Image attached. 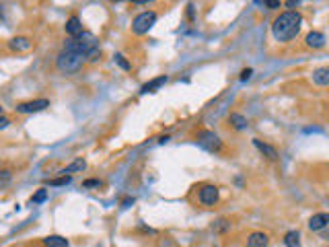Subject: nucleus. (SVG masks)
I'll return each instance as SVG.
<instances>
[{
  "label": "nucleus",
  "instance_id": "1",
  "mask_svg": "<svg viewBox=\"0 0 329 247\" xmlns=\"http://www.w3.org/2000/svg\"><path fill=\"white\" fill-rule=\"evenodd\" d=\"M300 25H303V17L296 10H288L272 23V33L278 41H290L298 35Z\"/></svg>",
  "mask_w": 329,
  "mask_h": 247
},
{
  "label": "nucleus",
  "instance_id": "2",
  "mask_svg": "<svg viewBox=\"0 0 329 247\" xmlns=\"http://www.w3.org/2000/svg\"><path fill=\"white\" fill-rule=\"evenodd\" d=\"M64 50H70V52H78L82 54L89 62H99L101 58V48H99V39L95 37L89 31H82L78 37H70L66 41Z\"/></svg>",
  "mask_w": 329,
  "mask_h": 247
},
{
  "label": "nucleus",
  "instance_id": "3",
  "mask_svg": "<svg viewBox=\"0 0 329 247\" xmlns=\"http://www.w3.org/2000/svg\"><path fill=\"white\" fill-rule=\"evenodd\" d=\"M87 64V58L82 56V54L78 52H70V50H62L58 54V60H56V66H58V70L66 76H72L76 72L82 70V66Z\"/></svg>",
  "mask_w": 329,
  "mask_h": 247
},
{
  "label": "nucleus",
  "instance_id": "4",
  "mask_svg": "<svg viewBox=\"0 0 329 247\" xmlns=\"http://www.w3.org/2000/svg\"><path fill=\"white\" fill-rule=\"evenodd\" d=\"M155 23H157V12H155V10L140 12V15L132 21V31H134L136 35H144V33H148V29H150V27H153Z\"/></svg>",
  "mask_w": 329,
  "mask_h": 247
},
{
  "label": "nucleus",
  "instance_id": "5",
  "mask_svg": "<svg viewBox=\"0 0 329 247\" xmlns=\"http://www.w3.org/2000/svg\"><path fill=\"white\" fill-rule=\"evenodd\" d=\"M198 146H202L204 150H208V153H220L222 150V140L218 138V136L210 130H204L198 134V138H196Z\"/></svg>",
  "mask_w": 329,
  "mask_h": 247
},
{
  "label": "nucleus",
  "instance_id": "6",
  "mask_svg": "<svg viewBox=\"0 0 329 247\" xmlns=\"http://www.w3.org/2000/svg\"><path fill=\"white\" fill-rule=\"evenodd\" d=\"M46 107H50L48 99H33V101L19 103L15 109H17V114H37V112H44Z\"/></svg>",
  "mask_w": 329,
  "mask_h": 247
},
{
  "label": "nucleus",
  "instance_id": "7",
  "mask_svg": "<svg viewBox=\"0 0 329 247\" xmlns=\"http://www.w3.org/2000/svg\"><path fill=\"white\" fill-rule=\"evenodd\" d=\"M198 200L204 206H214L218 202V187L216 185H202L198 191Z\"/></svg>",
  "mask_w": 329,
  "mask_h": 247
},
{
  "label": "nucleus",
  "instance_id": "8",
  "mask_svg": "<svg viewBox=\"0 0 329 247\" xmlns=\"http://www.w3.org/2000/svg\"><path fill=\"white\" fill-rule=\"evenodd\" d=\"M329 227V212H319V214H313L309 218V229L311 231H323Z\"/></svg>",
  "mask_w": 329,
  "mask_h": 247
},
{
  "label": "nucleus",
  "instance_id": "9",
  "mask_svg": "<svg viewBox=\"0 0 329 247\" xmlns=\"http://www.w3.org/2000/svg\"><path fill=\"white\" fill-rule=\"evenodd\" d=\"M169 82V76H157V78H153V80H148L146 85H142V89H140V95H146V93H157L161 87H164Z\"/></svg>",
  "mask_w": 329,
  "mask_h": 247
},
{
  "label": "nucleus",
  "instance_id": "10",
  "mask_svg": "<svg viewBox=\"0 0 329 247\" xmlns=\"http://www.w3.org/2000/svg\"><path fill=\"white\" fill-rule=\"evenodd\" d=\"M253 146L259 150V153H262L264 157H268L270 161H278V150L276 148H274V146H270V144H266V142H262V140H259V138H253Z\"/></svg>",
  "mask_w": 329,
  "mask_h": 247
},
{
  "label": "nucleus",
  "instance_id": "11",
  "mask_svg": "<svg viewBox=\"0 0 329 247\" xmlns=\"http://www.w3.org/2000/svg\"><path fill=\"white\" fill-rule=\"evenodd\" d=\"M270 237L262 231H253L249 237H247V247H268Z\"/></svg>",
  "mask_w": 329,
  "mask_h": 247
},
{
  "label": "nucleus",
  "instance_id": "12",
  "mask_svg": "<svg viewBox=\"0 0 329 247\" xmlns=\"http://www.w3.org/2000/svg\"><path fill=\"white\" fill-rule=\"evenodd\" d=\"M313 82L319 87H329V66H321L313 70Z\"/></svg>",
  "mask_w": 329,
  "mask_h": 247
},
{
  "label": "nucleus",
  "instance_id": "13",
  "mask_svg": "<svg viewBox=\"0 0 329 247\" xmlns=\"http://www.w3.org/2000/svg\"><path fill=\"white\" fill-rule=\"evenodd\" d=\"M305 44H307L309 48H313V50H319V48L325 46V35L319 33V31H311V33L305 37Z\"/></svg>",
  "mask_w": 329,
  "mask_h": 247
},
{
  "label": "nucleus",
  "instance_id": "14",
  "mask_svg": "<svg viewBox=\"0 0 329 247\" xmlns=\"http://www.w3.org/2000/svg\"><path fill=\"white\" fill-rule=\"evenodd\" d=\"M8 48L15 50V52H27V50H31V39L29 37H12L8 41Z\"/></svg>",
  "mask_w": 329,
  "mask_h": 247
},
{
  "label": "nucleus",
  "instance_id": "15",
  "mask_svg": "<svg viewBox=\"0 0 329 247\" xmlns=\"http://www.w3.org/2000/svg\"><path fill=\"white\" fill-rule=\"evenodd\" d=\"M66 33L70 37H78L82 33V21L78 17H70L66 21Z\"/></svg>",
  "mask_w": 329,
  "mask_h": 247
},
{
  "label": "nucleus",
  "instance_id": "16",
  "mask_svg": "<svg viewBox=\"0 0 329 247\" xmlns=\"http://www.w3.org/2000/svg\"><path fill=\"white\" fill-rule=\"evenodd\" d=\"M44 245L46 247H70V241L62 235H48L44 239Z\"/></svg>",
  "mask_w": 329,
  "mask_h": 247
},
{
  "label": "nucleus",
  "instance_id": "17",
  "mask_svg": "<svg viewBox=\"0 0 329 247\" xmlns=\"http://www.w3.org/2000/svg\"><path fill=\"white\" fill-rule=\"evenodd\" d=\"M82 169H87V161L85 159H76V161H72L70 165H68V167H64L60 173L70 175V173H76V171H82Z\"/></svg>",
  "mask_w": 329,
  "mask_h": 247
},
{
  "label": "nucleus",
  "instance_id": "18",
  "mask_svg": "<svg viewBox=\"0 0 329 247\" xmlns=\"http://www.w3.org/2000/svg\"><path fill=\"white\" fill-rule=\"evenodd\" d=\"M228 120H230V124H232V128L239 130V132H243V130L247 128V124H249L243 114H230V118H228Z\"/></svg>",
  "mask_w": 329,
  "mask_h": 247
},
{
  "label": "nucleus",
  "instance_id": "19",
  "mask_svg": "<svg viewBox=\"0 0 329 247\" xmlns=\"http://www.w3.org/2000/svg\"><path fill=\"white\" fill-rule=\"evenodd\" d=\"M284 245L286 247H300V233L298 231H288L284 235Z\"/></svg>",
  "mask_w": 329,
  "mask_h": 247
},
{
  "label": "nucleus",
  "instance_id": "20",
  "mask_svg": "<svg viewBox=\"0 0 329 247\" xmlns=\"http://www.w3.org/2000/svg\"><path fill=\"white\" fill-rule=\"evenodd\" d=\"M46 200H48V189L46 187L37 189V194L31 196V204H41V202H46Z\"/></svg>",
  "mask_w": 329,
  "mask_h": 247
},
{
  "label": "nucleus",
  "instance_id": "21",
  "mask_svg": "<svg viewBox=\"0 0 329 247\" xmlns=\"http://www.w3.org/2000/svg\"><path fill=\"white\" fill-rule=\"evenodd\" d=\"M115 62H117V66L121 68V70H132V64L126 60V56H123V54H115Z\"/></svg>",
  "mask_w": 329,
  "mask_h": 247
},
{
  "label": "nucleus",
  "instance_id": "22",
  "mask_svg": "<svg viewBox=\"0 0 329 247\" xmlns=\"http://www.w3.org/2000/svg\"><path fill=\"white\" fill-rule=\"evenodd\" d=\"M70 180H72L70 175H62V177H56V180H50L48 184H50L52 187H58V185H66V184H70Z\"/></svg>",
  "mask_w": 329,
  "mask_h": 247
},
{
  "label": "nucleus",
  "instance_id": "23",
  "mask_svg": "<svg viewBox=\"0 0 329 247\" xmlns=\"http://www.w3.org/2000/svg\"><path fill=\"white\" fill-rule=\"evenodd\" d=\"M82 187H85V189H91V187H101V180H87V182H82Z\"/></svg>",
  "mask_w": 329,
  "mask_h": 247
},
{
  "label": "nucleus",
  "instance_id": "24",
  "mask_svg": "<svg viewBox=\"0 0 329 247\" xmlns=\"http://www.w3.org/2000/svg\"><path fill=\"white\" fill-rule=\"evenodd\" d=\"M264 6H266V8H270V10H274V8H280V6H282V2H280V0H266Z\"/></svg>",
  "mask_w": 329,
  "mask_h": 247
},
{
  "label": "nucleus",
  "instance_id": "25",
  "mask_svg": "<svg viewBox=\"0 0 329 247\" xmlns=\"http://www.w3.org/2000/svg\"><path fill=\"white\" fill-rule=\"evenodd\" d=\"M228 227H230V225L224 221V218H220V221H216V225H214L212 229H216V231H226Z\"/></svg>",
  "mask_w": 329,
  "mask_h": 247
},
{
  "label": "nucleus",
  "instance_id": "26",
  "mask_svg": "<svg viewBox=\"0 0 329 247\" xmlns=\"http://www.w3.org/2000/svg\"><path fill=\"white\" fill-rule=\"evenodd\" d=\"M251 74H253L251 68H245V70L241 72V80H243V82H245V80H249V78H251Z\"/></svg>",
  "mask_w": 329,
  "mask_h": 247
},
{
  "label": "nucleus",
  "instance_id": "27",
  "mask_svg": "<svg viewBox=\"0 0 329 247\" xmlns=\"http://www.w3.org/2000/svg\"><path fill=\"white\" fill-rule=\"evenodd\" d=\"M8 124H10V120H8L6 116H0V130H6Z\"/></svg>",
  "mask_w": 329,
  "mask_h": 247
},
{
  "label": "nucleus",
  "instance_id": "28",
  "mask_svg": "<svg viewBox=\"0 0 329 247\" xmlns=\"http://www.w3.org/2000/svg\"><path fill=\"white\" fill-rule=\"evenodd\" d=\"M134 202H136L134 198H126V200H121V208H130V206H132Z\"/></svg>",
  "mask_w": 329,
  "mask_h": 247
},
{
  "label": "nucleus",
  "instance_id": "29",
  "mask_svg": "<svg viewBox=\"0 0 329 247\" xmlns=\"http://www.w3.org/2000/svg\"><path fill=\"white\" fill-rule=\"evenodd\" d=\"M187 17H189L191 21L196 19V10H194V4H189V6H187Z\"/></svg>",
  "mask_w": 329,
  "mask_h": 247
},
{
  "label": "nucleus",
  "instance_id": "30",
  "mask_svg": "<svg viewBox=\"0 0 329 247\" xmlns=\"http://www.w3.org/2000/svg\"><path fill=\"white\" fill-rule=\"evenodd\" d=\"M286 4H288V6H298L300 2H298V0H288V2H286Z\"/></svg>",
  "mask_w": 329,
  "mask_h": 247
},
{
  "label": "nucleus",
  "instance_id": "31",
  "mask_svg": "<svg viewBox=\"0 0 329 247\" xmlns=\"http://www.w3.org/2000/svg\"><path fill=\"white\" fill-rule=\"evenodd\" d=\"M0 116H4V109L2 107H0Z\"/></svg>",
  "mask_w": 329,
  "mask_h": 247
}]
</instances>
